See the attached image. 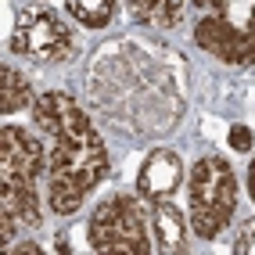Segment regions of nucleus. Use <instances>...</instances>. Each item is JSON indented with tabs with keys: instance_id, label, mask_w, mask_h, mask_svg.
<instances>
[{
	"instance_id": "nucleus-7",
	"label": "nucleus",
	"mask_w": 255,
	"mask_h": 255,
	"mask_svg": "<svg viewBox=\"0 0 255 255\" xmlns=\"http://www.w3.org/2000/svg\"><path fill=\"white\" fill-rule=\"evenodd\" d=\"M183 183V162L176 151L169 147H155L151 155L140 162L137 173V194L144 201H158V198H173Z\"/></svg>"
},
{
	"instance_id": "nucleus-12",
	"label": "nucleus",
	"mask_w": 255,
	"mask_h": 255,
	"mask_svg": "<svg viewBox=\"0 0 255 255\" xmlns=\"http://www.w3.org/2000/svg\"><path fill=\"white\" fill-rule=\"evenodd\" d=\"M237 255H255V219H248V223L237 230V237H234V245H230Z\"/></svg>"
},
{
	"instance_id": "nucleus-5",
	"label": "nucleus",
	"mask_w": 255,
	"mask_h": 255,
	"mask_svg": "<svg viewBox=\"0 0 255 255\" xmlns=\"http://www.w3.org/2000/svg\"><path fill=\"white\" fill-rule=\"evenodd\" d=\"M87 241L94 252H129V255H147L155 248L151 237V219L133 194H108L97 201L87 223Z\"/></svg>"
},
{
	"instance_id": "nucleus-2",
	"label": "nucleus",
	"mask_w": 255,
	"mask_h": 255,
	"mask_svg": "<svg viewBox=\"0 0 255 255\" xmlns=\"http://www.w3.org/2000/svg\"><path fill=\"white\" fill-rule=\"evenodd\" d=\"M40 180H47V147L25 126L0 129V237L14 245L18 234H32L43 219Z\"/></svg>"
},
{
	"instance_id": "nucleus-14",
	"label": "nucleus",
	"mask_w": 255,
	"mask_h": 255,
	"mask_svg": "<svg viewBox=\"0 0 255 255\" xmlns=\"http://www.w3.org/2000/svg\"><path fill=\"white\" fill-rule=\"evenodd\" d=\"M234 147H237V151H248V147H252V137H248V129H245V126H237V129H234Z\"/></svg>"
},
{
	"instance_id": "nucleus-3",
	"label": "nucleus",
	"mask_w": 255,
	"mask_h": 255,
	"mask_svg": "<svg viewBox=\"0 0 255 255\" xmlns=\"http://www.w3.org/2000/svg\"><path fill=\"white\" fill-rule=\"evenodd\" d=\"M191 36L223 65H248L255 58V0H187Z\"/></svg>"
},
{
	"instance_id": "nucleus-1",
	"label": "nucleus",
	"mask_w": 255,
	"mask_h": 255,
	"mask_svg": "<svg viewBox=\"0 0 255 255\" xmlns=\"http://www.w3.org/2000/svg\"><path fill=\"white\" fill-rule=\"evenodd\" d=\"M32 123L47 147V205L54 216H72L112 173L108 144L83 105L65 90L40 94L32 105Z\"/></svg>"
},
{
	"instance_id": "nucleus-4",
	"label": "nucleus",
	"mask_w": 255,
	"mask_h": 255,
	"mask_svg": "<svg viewBox=\"0 0 255 255\" xmlns=\"http://www.w3.org/2000/svg\"><path fill=\"white\" fill-rule=\"evenodd\" d=\"M187 219H191V234L201 241L219 237L237 212V176L227 158L205 155L198 158L191 176H187Z\"/></svg>"
},
{
	"instance_id": "nucleus-15",
	"label": "nucleus",
	"mask_w": 255,
	"mask_h": 255,
	"mask_svg": "<svg viewBox=\"0 0 255 255\" xmlns=\"http://www.w3.org/2000/svg\"><path fill=\"white\" fill-rule=\"evenodd\" d=\"M248 194H252V201H255V155H252V162H248Z\"/></svg>"
},
{
	"instance_id": "nucleus-9",
	"label": "nucleus",
	"mask_w": 255,
	"mask_h": 255,
	"mask_svg": "<svg viewBox=\"0 0 255 255\" xmlns=\"http://www.w3.org/2000/svg\"><path fill=\"white\" fill-rule=\"evenodd\" d=\"M187 0H126V11L137 25L151 29H173L183 18Z\"/></svg>"
},
{
	"instance_id": "nucleus-13",
	"label": "nucleus",
	"mask_w": 255,
	"mask_h": 255,
	"mask_svg": "<svg viewBox=\"0 0 255 255\" xmlns=\"http://www.w3.org/2000/svg\"><path fill=\"white\" fill-rule=\"evenodd\" d=\"M7 252H11V255H25V252H29V255H40L43 245H36V241H18V245H7Z\"/></svg>"
},
{
	"instance_id": "nucleus-10",
	"label": "nucleus",
	"mask_w": 255,
	"mask_h": 255,
	"mask_svg": "<svg viewBox=\"0 0 255 255\" xmlns=\"http://www.w3.org/2000/svg\"><path fill=\"white\" fill-rule=\"evenodd\" d=\"M29 105H36V101H32L29 79L7 61V65H4V87H0V112H4V115H14V112L29 108Z\"/></svg>"
},
{
	"instance_id": "nucleus-11",
	"label": "nucleus",
	"mask_w": 255,
	"mask_h": 255,
	"mask_svg": "<svg viewBox=\"0 0 255 255\" xmlns=\"http://www.w3.org/2000/svg\"><path fill=\"white\" fill-rule=\"evenodd\" d=\"M65 7H69V14L76 22H83L87 29H105L115 18V11H119L115 0H65Z\"/></svg>"
},
{
	"instance_id": "nucleus-8",
	"label": "nucleus",
	"mask_w": 255,
	"mask_h": 255,
	"mask_svg": "<svg viewBox=\"0 0 255 255\" xmlns=\"http://www.w3.org/2000/svg\"><path fill=\"white\" fill-rule=\"evenodd\" d=\"M151 237H155L158 252H187L191 219H183V212L169 198H158V201H151Z\"/></svg>"
},
{
	"instance_id": "nucleus-6",
	"label": "nucleus",
	"mask_w": 255,
	"mask_h": 255,
	"mask_svg": "<svg viewBox=\"0 0 255 255\" xmlns=\"http://www.w3.org/2000/svg\"><path fill=\"white\" fill-rule=\"evenodd\" d=\"M11 50L29 61L54 65L69 61L76 54V29L61 18L54 7H47L43 0H32L18 11L11 29Z\"/></svg>"
}]
</instances>
